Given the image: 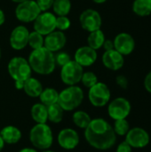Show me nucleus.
<instances>
[{
    "mask_svg": "<svg viewBox=\"0 0 151 152\" xmlns=\"http://www.w3.org/2000/svg\"><path fill=\"white\" fill-rule=\"evenodd\" d=\"M85 138L88 144L99 151L111 149L117 142V134L111 125L105 119H92L85 129Z\"/></svg>",
    "mask_w": 151,
    "mask_h": 152,
    "instance_id": "f257e3e1",
    "label": "nucleus"
},
{
    "mask_svg": "<svg viewBox=\"0 0 151 152\" xmlns=\"http://www.w3.org/2000/svg\"><path fill=\"white\" fill-rule=\"evenodd\" d=\"M31 69L39 75H49L55 69L56 63L53 53L44 46L33 50L28 60Z\"/></svg>",
    "mask_w": 151,
    "mask_h": 152,
    "instance_id": "f03ea898",
    "label": "nucleus"
},
{
    "mask_svg": "<svg viewBox=\"0 0 151 152\" xmlns=\"http://www.w3.org/2000/svg\"><path fill=\"white\" fill-rule=\"evenodd\" d=\"M8 73L13 79L16 89L23 88L24 82L31 77L32 69L28 60L22 57H13L8 63Z\"/></svg>",
    "mask_w": 151,
    "mask_h": 152,
    "instance_id": "7ed1b4c3",
    "label": "nucleus"
},
{
    "mask_svg": "<svg viewBox=\"0 0 151 152\" xmlns=\"http://www.w3.org/2000/svg\"><path fill=\"white\" fill-rule=\"evenodd\" d=\"M29 141L35 149L48 150L53 142V135L51 127L44 124L35 125L29 132Z\"/></svg>",
    "mask_w": 151,
    "mask_h": 152,
    "instance_id": "20e7f679",
    "label": "nucleus"
},
{
    "mask_svg": "<svg viewBox=\"0 0 151 152\" xmlns=\"http://www.w3.org/2000/svg\"><path fill=\"white\" fill-rule=\"evenodd\" d=\"M84 100V92L77 86H69L59 93L58 103L64 111H72L77 109Z\"/></svg>",
    "mask_w": 151,
    "mask_h": 152,
    "instance_id": "39448f33",
    "label": "nucleus"
},
{
    "mask_svg": "<svg viewBox=\"0 0 151 152\" xmlns=\"http://www.w3.org/2000/svg\"><path fill=\"white\" fill-rule=\"evenodd\" d=\"M110 97L111 94L109 88L102 82H98L93 86L89 88L88 99L91 104L94 107H104L109 102Z\"/></svg>",
    "mask_w": 151,
    "mask_h": 152,
    "instance_id": "423d86ee",
    "label": "nucleus"
},
{
    "mask_svg": "<svg viewBox=\"0 0 151 152\" xmlns=\"http://www.w3.org/2000/svg\"><path fill=\"white\" fill-rule=\"evenodd\" d=\"M84 68L75 61H70L61 67V79L67 86H76L81 82Z\"/></svg>",
    "mask_w": 151,
    "mask_h": 152,
    "instance_id": "0eeeda50",
    "label": "nucleus"
},
{
    "mask_svg": "<svg viewBox=\"0 0 151 152\" xmlns=\"http://www.w3.org/2000/svg\"><path fill=\"white\" fill-rule=\"evenodd\" d=\"M41 13V10L34 0H27L18 4L15 9L16 18L24 23L34 21Z\"/></svg>",
    "mask_w": 151,
    "mask_h": 152,
    "instance_id": "6e6552de",
    "label": "nucleus"
},
{
    "mask_svg": "<svg viewBox=\"0 0 151 152\" xmlns=\"http://www.w3.org/2000/svg\"><path fill=\"white\" fill-rule=\"evenodd\" d=\"M132 110L130 102L123 97H118L111 101L108 106L109 116L114 119H124L126 118Z\"/></svg>",
    "mask_w": 151,
    "mask_h": 152,
    "instance_id": "1a4fd4ad",
    "label": "nucleus"
},
{
    "mask_svg": "<svg viewBox=\"0 0 151 152\" xmlns=\"http://www.w3.org/2000/svg\"><path fill=\"white\" fill-rule=\"evenodd\" d=\"M35 31L46 36L56 29V16L50 12H41L34 20Z\"/></svg>",
    "mask_w": 151,
    "mask_h": 152,
    "instance_id": "9d476101",
    "label": "nucleus"
},
{
    "mask_svg": "<svg viewBox=\"0 0 151 152\" xmlns=\"http://www.w3.org/2000/svg\"><path fill=\"white\" fill-rule=\"evenodd\" d=\"M79 22L83 29L93 32L101 29L102 20L101 14L96 10L86 9L80 14Z\"/></svg>",
    "mask_w": 151,
    "mask_h": 152,
    "instance_id": "9b49d317",
    "label": "nucleus"
},
{
    "mask_svg": "<svg viewBox=\"0 0 151 152\" xmlns=\"http://www.w3.org/2000/svg\"><path fill=\"white\" fill-rule=\"evenodd\" d=\"M125 142L133 149H142L150 143V134L142 127H134L125 134Z\"/></svg>",
    "mask_w": 151,
    "mask_h": 152,
    "instance_id": "f8f14e48",
    "label": "nucleus"
},
{
    "mask_svg": "<svg viewBox=\"0 0 151 152\" xmlns=\"http://www.w3.org/2000/svg\"><path fill=\"white\" fill-rule=\"evenodd\" d=\"M79 142L80 138L77 132L72 128H64L58 134V143L64 150L71 151L76 149Z\"/></svg>",
    "mask_w": 151,
    "mask_h": 152,
    "instance_id": "ddd939ff",
    "label": "nucleus"
},
{
    "mask_svg": "<svg viewBox=\"0 0 151 152\" xmlns=\"http://www.w3.org/2000/svg\"><path fill=\"white\" fill-rule=\"evenodd\" d=\"M29 31L25 26L20 25L15 27L10 35V45L14 50H22L28 45Z\"/></svg>",
    "mask_w": 151,
    "mask_h": 152,
    "instance_id": "4468645a",
    "label": "nucleus"
},
{
    "mask_svg": "<svg viewBox=\"0 0 151 152\" xmlns=\"http://www.w3.org/2000/svg\"><path fill=\"white\" fill-rule=\"evenodd\" d=\"M113 43L114 49L122 55L131 54L135 48V41L133 37L125 32H122L117 35L113 40Z\"/></svg>",
    "mask_w": 151,
    "mask_h": 152,
    "instance_id": "2eb2a0df",
    "label": "nucleus"
},
{
    "mask_svg": "<svg viewBox=\"0 0 151 152\" xmlns=\"http://www.w3.org/2000/svg\"><path fill=\"white\" fill-rule=\"evenodd\" d=\"M67 42V37L62 31L54 30L44 38V46L52 53L61 50Z\"/></svg>",
    "mask_w": 151,
    "mask_h": 152,
    "instance_id": "dca6fc26",
    "label": "nucleus"
},
{
    "mask_svg": "<svg viewBox=\"0 0 151 152\" xmlns=\"http://www.w3.org/2000/svg\"><path fill=\"white\" fill-rule=\"evenodd\" d=\"M74 58H75L74 61L83 68L90 67L97 60V52L96 50L91 48L88 45L81 46L76 51L74 54Z\"/></svg>",
    "mask_w": 151,
    "mask_h": 152,
    "instance_id": "f3484780",
    "label": "nucleus"
},
{
    "mask_svg": "<svg viewBox=\"0 0 151 152\" xmlns=\"http://www.w3.org/2000/svg\"><path fill=\"white\" fill-rule=\"evenodd\" d=\"M102 63L107 69L110 70H118L124 66V55L119 53L115 49L105 51L102 55Z\"/></svg>",
    "mask_w": 151,
    "mask_h": 152,
    "instance_id": "a211bd4d",
    "label": "nucleus"
},
{
    "mask_svg": "<svg viewBox=\"0 0 151 152\" xmlns=\"http://www.w3.org/2000/svg\"><path fill=\"white\" fill-rule=\"evenodd\" d=\"M0 135L4 140V143L7 144H15L21 139V132L20 130L13 126H4L0 131Z\"/></svg>",
    "mask_w": 151,
    "mask_h": 152,
    "instance_id": "6ab92c4d",
    "label": "nucleus"
},
{
    "mask_svg": "<svg viewBox=\"0 0 151 152\" xmlns=\"http://www.w3.org/2000/svg\"><path fill=\"white\" fill-rule=\"evenodd\" d=\"M22 89L24 90L25 94L28 96L32 97V98H36V97H39L44 88L39 80L30 77L24 82Z\"/></svg>",
    "mask_w": 151,
    "mask_h": 152,
    "instance_id": "aec40b11",
    "label": "nucleus"
},
{
    "mask_svg": "<svg viewBox=\"0 0 151 152\" xmlns=\"http://www.w3.org/2000/svg\"><path fill=\"white\" fill-rule=\"evenodd\" d=\"M31 117L36 124H44L48 121L47 107L43 103H36L31 108Z\"/></svg>",
    "mask_w": 151,
    "mask_h": 152,
    "instance_id": "412c9836",
    "label": "nucleus"
},
{
    "mask_svg": "<svg viewBox=\"0 0 151 152\" xmlns=\"http://www.w3.org/2000/svg\"><path fill=\"white\" fill-rule=\"evenodd\" d=\"M58 98H59V93L57 92V90H55L54 88H51V87L43 89L42 93L39 95L40 102L45 105L46 107L52 104L57 103Z\"/></svg>",
    "mask_w": 151,
    "mask_h": 152,
    "instance_id": "4be33fe9",
    "label": "nucleus"
},
{
    "mask_svg": "<svg viewBox=\"0 0 151 152\" xmlns=\"http://www.w3.org/2000/svg\"><path fill=\"white\" fill-rule=\"evenodd\" d=\"M133 12L141 17L151 14V0H134L133 3Z\"/></svg>",
    "mask_w": 151,
    "mask_h": 152,
    "instance_id": "5701e85b",
    "label": "nucleus"
},
{
    "mask_svg": "<svg viewBox=\"0 0 151 152\" xmlns=\"http://www.w3.org/2000/svg\"><path fill=\"white\" fill-rule=\"evenodd\" d=\"M105 40L106 39H105L104 33L101 29L90 32V34L87 37L88 46H90L91 48H93L94 50H98L101 47H102Z\"/></svg>",
    "mask_w": 151,
    "mask_h": 152,
    "instance_id": "b1692460",
    "label": "nucleus"
},
{
    "mask_svg": "<svg viewBox=\"0 0 151 152\" xmlns=\"http://www.w3.org/2000/svg\"><path fill=\"white\" fill-rule=\"evenodd\" d=\"M47 114H48V120L50 122L58 124L61 122L63 119L64 110L57 102L47 107Z\"/></svg>",
    "mask_w": 151,
    "mask_h": 152,
    "instance_id": "393cba45",
    "label": "nucleus"
},
{
    "mask_svg": "<svg viewBox=\"0 0 151 152\" xmlns=\"http://www.w3.org/2000/svg\"><path fill=\"white\" fill-rule=\"evenodd\" d=\"M73 123L81 129H85L90 124L92 118L88 113L84 110H77L73 113L72 116Z\"/></svg>",
    "mask_w": 151,
    "mask_h": 152,
    "instance_id": "a878e982",
    "label": "nucleus"
},
{
    "mask_svg": "<svg viewBox=\"0 0 151 152\" xmlns=\"http://www.w3.org/2000/svg\"><path fill=\"white\" fill-rule=\"evenodd\" d=\"M53 9L58 16H67L71 10L70 0H54Z\"/></svg>",
    "mask_w": 151,
    "mask_h": 152,
    "instance_id": "bb28decb",
    "label": "nucleus"
},
{
    "mask_svg": "<svg viewBox=\"0 0 151 152\" xmlns=\"http://www.w3.org/2000/svg\"><path fill=\"white\" fill-rule=\"evenodd\" d=\"M28 45L33 49H38L44 46V36L36 31H32L29 33Z\"/></svg>",
    "mask_w": 151,
    "mask_h": 152,
    "instance_id": "cd10ccee",
    "label": "nucleus"
},
{
    "mask_svg": "<svg viewBox=\"0 0 151 152\" xmlns=\"http://www.w3.org/2000/svg\"><path fill=\"white\" fill-rule=\"evenodd\" d=\"M112 127L114 129L115 134L119 136H125V134L130 130V125L126 120V118L115 120L114 126Z\"/></svg>",
    "mask_w": 151,
    "mask_h": 152,
    "instance_id": "c85d7f7f",
    "label": "nucleus"
},
{
    "mask_svg": "<svg viewBox=\"0 0 151 152\" xmlns=\"http://www.w3.org/2000/svg\"><path fill=\"white\" fill-rule=\"evenodd\" d=\"M81 82L82 84L87 87V88H91L92 86H93L95 84L98 83V77L97 76L91 71H86L83 73L82 78H81Z\"/></svg>",
    "mask_w": 151,
    "mask_h": 152,
    "instance_id": "c756f323",
    "label": "nucleus"
},
{
    "mask_svg": "<svg viewBox=\"0 0 151 152\" xmlns=\"http://www.w3.org/2000/svg\"><path fill=\"white\" fill-rule=\"evenodd\" d=\"M71 25L70 20L67 16H57L56 17V28L60 31H65L69 28Z\"/></svg>",
    "mask_w": 151,
    "mask_h": 152,
    "instance_id": "7c9ffc66",
    "label": "nucleus"
},
{
    "mask_svg": "<svg viewBox=\"0 0 151 152\" xmlns=\"http://www.w3.org/2000/svg\"><path fill=\"white\" fill-rule=\"evenodd\" d=\"M55 58V63L56 65H59L60 67L64 66L65 64H67L69 61H71L70 56L69 53H65V52H60L58 53L56 55H54Z\"/></svg>",
    "mask_w": 151,
    "mask_h": 152,
    "instance_id": "2f4dec72",
    "label": "nucleus"
},
{
    "mask_svg": "<svg viewBox=\"0 0 151 152\" xmlns=\"http://www.w3.org/2000/svg\"><path fill=\"white\" fill-rule=\"evenodd\" d=\"M54 0H36V4L40 8L41 12H47L53 4Z\"/></svg>",
    "mask_w": 151,
    "mask_h": 152,
    "instance_id": "473e14b6",
    "label": "nucleus"
},
{
    "mask_svg": "<svg viewBox=\"0 0 151 152\" xmlns=\"http://www.w3.org/2000/svg\"><path fill=\"white\" fill-rule=\"evenodd\" d=\"M116 82L118 86H120L123 89H126L128 87V79L124 75H119L116 78Z\"/></svg>",
    "mask_w": 151,
    "mask_h": 152,
    "instance_id": "72a5a7b5",
    "label": "nucleus"
},
{
    "mask_svg": "<svg viewBox=\"0 0 151 152\" xmlns=\"http://www.w3.org/2000/svg\"><path fill=\"white\" fill-rule=\"evenodd\" d=\"M132 149L133 148L125 141H124L118 144L116 152H132Z\"/></svg>",
    "mask_w": 151,
    "mask_h": 152,
    "instance_id": "f704fd0d",
    "label": "nucleus"
},
{
    "mask_svg": "<svg viewBox=\"0 0 151 152\" xmlns=\"http://www.w3.org/2000/svg\"><path fill=\"white\" fill-rule=\"evenodd\" d=\"M144 87L145 89L151 94V70L146 75L144 79Z\"/></svg>",
    "mask_w": 151,
    "mask_h": 152,
    "instance_id": "c9c22d12",
    "label": "nucleus"
},
{
    "mask_svg": "<svg viewBox=\"0 0 151 152\" xmlns=\"http://www.w3.org/2000/svg\"><path fill=\"white\" fill-rule=\"evenodd\" d=\"M105 49V51H109V50H113L114 49V43L111 40H105L102 45Z\"/></svg>",
    "mask_w": 151,
    "mask_h": 152,
    "instance_id": "e433bc0d",
    "label": "nucleus"
},
{
    "mask_svg": "<svg viewBox=\"0 0 151 152\" xmlns=\"http://www.w3.org/2000/svg\"><path fill=\"white\" fill-rule=\"evenodd\" d=\"M5 21V15L4 12H3V10L0 9V26H2Z\"/></svg>",
    "mask_w": 151,
    "mask_h": 152,
    "instance_id": "4c0bfd02",
    "label": "nucleus"
},
{
    "mask_svg": "<svg viewBox=\"0 0 151 152\" xmlns=\"http://www.w3.org/2000/svg\"><path fill=\"white\" fill-rule=\"evenodd\" d=\"M19 152H37L36 149H32V148H24L22 150H20Z\"/></svg>",
    "mask_w": 151,
    "mask_h": 152,
    "instance_id": "58836bf2",
    "label": "nucleus"
},
{
    "mask_svg": "<svg viewBox=\"0 0 151 152\" xmlns=\"http://www.w3.org/2000/svg\"><path fill=\"white\" fill-rule=\"evenodd\" d=\"M4 140L2 139V137H1V135H0V152L3 151V149H4Z\"/></svg>",
    "mask_w": 151,
    "mask_h": 152,
    "instance_id": "ea45409f",
    "label": "nucleus"
},
{
    "mask_svg": "<svg viewBox=\"0 0 151 152\" xmlns=\"http://www.w3.org/2000/svg\"><path fill=\"white\" fill-rule=\"evenodd\" d=\"M94 3H96V4H103V3H105L107 0H93Z\"/></svg>",
    "mask_w": 151,
    "mask_h": 152,
    "instance_id": "a19ab883",
    "label": "nucleus"
},
{
    "mask_svg": "<svg viewBox=\"0 0 151 152\" xmlns=\"http://www.w3.org/2000/svg\"><path fill=\"white\" fill-rule=\"evenodd\" d=\"M12 2H14V3H17V4H20V3H22V2H24V1H27V0H12Z\"/></svg>",
    "mask_w": 151,
    "mask_h": 152,
    "instance_id": "79ce46f5",
    "label": "nucleus"
},
{
    "mask_svg": "<svg viewBox=\"0 0 151 152\" xmlns=\"http://www.w3.org/2000/svg\"><path fill=\"white\" fill-rule=\"evenodd\" d=\"M42 152H55V151H50V150L48 149V150H44V151H43Z\"/></svg>",
    "mask_w": 151,
    "mask_h": 152,
    "instance_id": "37998d69",
    "label": "nucleus"
},
{
    "mask_svg": "<svg viewBox=\"0 0 151 152\" xmlns=\"http://www.w3.org/2000/svg\"><path fill=\"white\" fill-rule=\"evenodd\" d=\"M0 59H1V48H0Z\"/></svg>",
    "mask_w": 151,
    "mask_h": 152,
    "instance_id": "c03bdc74",
    "label": "nucleus"
}]
</instances>
